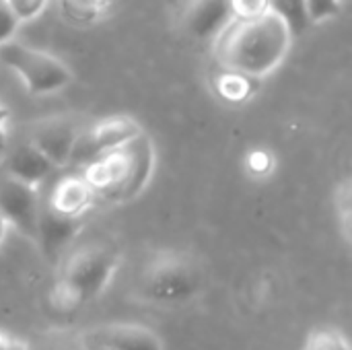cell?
<instances>
[{"instance_id":"18","label":"cell","mask_w":352,"mask_h":350,"mask_svg":"<svg viewBox=\"0 0 352 350\" xmlns=\"http://www.w3.org/2000/svg\"><path fill=\"white\" fill-rule=\"evenodd\" d=\"M305 6H307L309 23L320 25L340 14L342 0H305Z\"/></svg>"},{"instance_id":"26","label":"cell","mask_w":352,"mask_h":350,"mask_svg":"<svg viewBox=\"0 0 352 350\" xmlns=\"http://www.w3.org/2000/svg\"><path fill=\"white\" fill-rule=\"evenodd\" d=\"M80 350H113L109 349V347H103V344H99V342H93V340H87V338H80Z\"/></svg>"},{"instance_id":"15","label":"cell","mask_w":352,"mask_h":350,"mask_svg":"<svg viewBox=\"0 0 352 350\" xmlns=\"http://www.w3.org/2000/svg\"><path fill=\"white\" fill-rule=\"evenodd\" d=\"M268 8L289 25L293 37L303 35L311 25L307 17L305 0H268Z\"/></svg>"},{"instance_id":"20","label":"cell","mask_w":352,"mask_h":350,"mask_svg":"<svg viewBox=\"0 0 352 350\" xmlns=\"http://www.w3.org/2000/svg\"><path fill=\"white\" fill-rule=\"evenodd\" d=\"M4 2L8 4V8L14 12V17L21 23L37 19L47 6V0H4Z\"/></svg>"},{"instance_id":"2","label":"cell","mask_w":352,"mask_h":350,"mask_svg":"<svg viewBox=\"0 0 352 350\" xmlns=\"http://www.w3.org/2000/svg\"><path fill=\"white\" fill-rule=\"evenodd\" d=\"M155 171V146L146 134H138L118 149L97 155L85 163L82 177L95 200L122 204L138 198Z\"/></svg>"},{"instance_id":"1","label":"cell","mask_w":352,"mask_h":350,"mask_svg":"<svg viewBox=\"0 0 352 350\" xmlns=\"http://www.w3.org/2000/svg\"><path fill=\"white\" fill-rule=\"evenodd\" d=\"M293 39L289 25L272 10L256 19H231L214 37V60L223 70L260 80L287 60Z\"/></svg>"},{"instance_id":"9","label":"cell","mask_w":352,"mask_h":350,"mask_svg":"<svg viewBox=\"0 0 352 350\" xmlns=\"http://www.w3.org/2000/svg\"><path fill=\"white\" fill-rule=\"evenodd\" d=\"M82 338L113 350H165L161 336L136 322H113L87 330Z\"/></svg>"},{"instance_id":"13","label":"cell","mask_w":352,"mask_h":350,"mask_svg":"<svg viewBox=\"0 0 352 350\" xmlns=\"http://www.w3.org/2000/svg\"><path fill=\"white\" fill-rule=\"evenodd\" d=\"M93 202H95V194L89 182L82 177V173H74L58 179L45 200L50 208L68 217H82Z\"/></svg>"},{"instance_id":"23","label":"cell","mask_w":352,"mask_h":350,"mask_svg":"<svg viewBox=\"0 0 352 350\" xmlns=\"http://www.w3.org/2000/svg\"><path fill=\"white\" fill-rule=\"evenodd\" d=\"M21 21L14 17V12L8 8V4L4 0H0V45L10 41L19 29Z\"/></svg>"},{"instance_id":"17","label":"cell","mask_w":352,"mask_h":350,"mask_svg":"<svg viewBox=\"0 0 352 350\" xmlns=\"http://www.w3.org/2000/svg\"><path fill=\"white\" fill-rule=\"evenodd\" d=\"M334 206H336V217L340 223V231L346 239V243H351V231H352V186L351 179H344L334 194Z\"/></svg>"},{"instance_id":"5","label":"cell","mask_w":352,"mask_h":350,"mask_svg":"<svg viewBox=\"0 0 352 350\" xmlns=\"http://www.w3.org/2000/svg\"><path fill=\"white\" fill-rule=\"evenodd\" d=\"M0 62L19 74L31 95L58 93L72 80L70 68L60 58L12 39L0 45Z\"/></svg>"},{"instance_id":"4","label":"cell","mask_w":352,"mask_h":350,"mask_svg":"<svg viewBox=\"0 0 352 350\" xmlns=\"http://www.w3.org/2000/svg\"><path fill=\"white\" fill-rule=\"evenodd\" d=\"M204 274L200 264L184 252L155 254L138 274L136 293L142 301L173 307L202 293Z\"/></svg>"},{"instance_id":"28","label":"cell","mask_w":352,"mask_h":350,"mask_svg":"<svg viewBox=\"0 0 352 350\" xmlns=\"http://www.w3.org/2000/svg\"><path fill=\"white\" fill-rule=\"evenodd\" d=\"M78 350H80V344H78Z\"/></svg>"},{"instance_id":"24","label":"cell","mask_w":352,"mask_h":350,"mask_svg":"<svg viewBox=\"0 0 352 350\" xmlns=\"http://www.w3.org/2000/svg\"><path fill=\"white\" fill-rule=\"evenodd\" d=\"M8 120H10L8 107L0 99V167H2L6 153H8Z\"/></svg>"},{"instance_id":"12","label":"cell","mask_w":352,"mask_h":350,"mask_svg":"<svg viewBox=\"0 0 352 350\" xmlns=\"http://www.w3.org/2000/svg\"><path fill=\"white\" fill-rule=\"evenodd\" d=\"M2 165L6 167L8 177H14L23 184L35 186V188H39L56 171L52 161L29 140L19 144L14 151H8Z\"/></svg>"},{"instance_id":"22","label":"cell","mask_w":352,"mask_h":350,"mask_svg":"<svg viewBox=\"0 0 352 350\" xmlns=\"http://www.w3.org/2000/svg\"><path fill=\"white\" fill-rule=\"evenodd\" d=\"M268 10V0H231L233 19H256Z\"/></svg>"},{"instance_id":"3","label":"cell","mask_w":352,"mask_h":350,"mask_svg":"<svg viewBox=\"0 0 352 350\" xmlns=\"http://www.w3.org/2000/svg\"><path fill=\"white\" fill-rule=\"evenodd\" d=\"M120 254L101 241H93L72 250L52 287L50 299L58 311H74L97 299L113 281L120 268Z\"/></svg>"},{"instance_id":"25","label":"cell","mask_w":352,"mask_h":350,"mask_svg":"<svg viewBox=\"0 0 352 350\" xmlns=\"http://www.w3.org/2000/svg\"><path fill=\"white\" fill-rule=\"evenodd\" d=\"M0 350H29V347L6 332H0Z\"/></svg>"},{"instance_id":"8","label":"cell","mask_w":352,"mask_h":350,"mask_svg":"<svg viewBox=\"0 0 352 350\" xmlns=\"http://www.w3.org/2000/svg\"><path fill=\"white\" fill-rule=\"evenodd\" d=\"M80 132V126L70 118H50L31 128L29 142L35 144L56 169H64L72 163Z\"/></svg>"},{"instance_id":"6","label":"cell","mask_w":352,"mask_h":350,"mask_svg":"<svg viewBox=\"0 0 352 350\" xmlns=\"http://www.w3.org/2000/svg\"><path fill=\"white\" fill-rule=\"evenodd\" d=\"M39 210V188L23 184L8 175L0 182V217L4 219V223L12 225L23 237H27L35 245Z\"/></svg>"},{"instance_id":"19","label":"cell","mask_w":352,"mask_h":350,"mask_svg":"<svg viewBox=\"0 0 352 350\" xmlns=\"http://www.w3.org/2000/svg\"><path fill=\"white\" fill-rule=\"evenodd\" d=\"M245 167L252 175L264 177L274 169V157H272V153H268L264 149H254L245 157Z\"/></svg>"},{"instance_id":"7","label":"cell","mask_w":352,"mask_h":350,"mask_svg":"<svg viewBox=\"0 0 352 350\" xmlns=\"http://www.w3.org/2000/svg\"><path fill=\"white\" fill-rule=\"evenodd\" d=\"M142 130H140L138 122H134L128 116L105 118V120L97 122L93 128H89L87 132H80L78 142L74 146L72 163H76V161L87 163L101 153H107L111 149L122 146L124 142L132 140Z\"/></svg>"},{"instance_id":"27","label":"cell","mask_w":352,"mask_h":350,"mask_svg":"<svg viewBox=\"0 0 352 350\" xmlns=\"http://www.w3.org/2000/svg\"><path fill=\"white\" fill-rule=\"evenodd\" d=\"M4 231H6V223H4V219L0 217V241H2V237H4Z\"/></svg>"},{"instance_id":"21","label":"cell","mask_w":352,"mask_h":350,"mask_svg":"<svg viewBox=\"0 0 352 350\" xmlns=\"http://www.w3.org/2000/svg\"><path fill=\"white\" fill-rule=\"evenodd\" d=\"M74 17L80 19H97L109 4V0H64Z\"/></svg>"},{"instance_id":"10","label":"cell","mask_w":352,"mask_h":350,"mask_svg":"<svg viewBox=\"0 0 352 350\" xmlns=\"http://www.w3.org/2000/svg\"><path fill=\"white\" fill-rule=\"evenodd\" d=\"M231 19V0H186L182 10L184 31L198 41L217 37Z\"/></svg>"},{"instance_id":"11","label":"cell","mask_w":352,"mask_h":350,"mask_svg":"<svg viewBox=\"0 0 352 350\" xmlns=\"http://www.w3.org/2000/svg\"><path fill=\"white\" fill-rule=\"evenodd\" d=\"M82 227L80 217H68L56 212L45 202H41L39 225H37V248L47 260H56L78 235Z\"/></svg>"},{"instance_id":"14","label":"cell","mask_w":352,"mask_h":350,"mask_svg":"<svg viewBox=\"0 0 352 350\" xmlns=\"http://www.w3.org/2000/svg\"><path fill=\"white\" fill-rule=\"evenodd\" d=\"M256 78H250L245 74H239V72H231V70H223L217 74L214 78V87H217V93L221 99L229 101V103H241V101H248L256 87H254Z\"/></svg>"},{"instance_id":"16","label":"cell","mask_w":352,"mask_h":350,"mask_svg":"<svg viewBox=\"0 0 352 350\" xmlns=\"http://www.w3.org/2000/svg\"><path fill=\"white\" fill-rule=\"evenodd\" d=\"M303 350H352L349 338L334 328H318L314 330L305 344Z\"/></svg>"}]
</instances>
